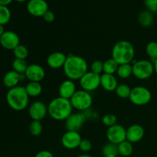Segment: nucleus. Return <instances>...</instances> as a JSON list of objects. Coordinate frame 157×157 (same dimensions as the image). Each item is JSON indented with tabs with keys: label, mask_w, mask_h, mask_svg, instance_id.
<instances>
[{
	"label": "nucleus",
	"mask_w": 157,
	"mask_h": 157,
	"mask_svg": "<svg viewBox=\"0 0 157 157\" xmlns=\"http://www.w3.org/2000/svg\"><path fill=\"white\" fill-rule=\"evenodd\" d=\"M156 88H157V82H156Z\"/></svg>",
	"instance_id": "44"
},
{
	"label": "nucleus",
	"mask_w": 157,
	"mask_h": 157,
	"mask_svg": "<svg viewBox=\"0 0 157 157\" xmlns=\"http://www.w3.org/2000/svg\"><path fill=\"white\" fill-rule=\"evenodd\" d=\"M144 129L139 124H133L127 129V140L132 144L140 142L144 138Z\"/></svg>",
	"instance_id": "16"
},
{
	"label": "nucleus",
	"mask_w": 157,
	"mask_h": 157,
	"mask_svg": "<svg viewBox=\"0 0 157 157\" xmlns=\"http://www.w3.org/2000/svg\"><path fill=\"white\" fill-rule=\"evenodd\" d=\"M11 12L8 6H0V25L4 26L8 24L11 19Z\"/></svg>",
	"instance_id": "29"
},
{
	"label": "nucleus",
	"mask_w": 157,
	"mask_h": 157,
	"mask_svg": "<svg viewBox=\"0 0 157 157\" xmlns=\"http://www.w3.org/2000/svg\"><path fill=\"white\" fill-rule=\"evenodd\" d=\"M14 56L17 59H22L25 60L29 55V51L28 48L25 45L22 44H18L16 48L13 50Z\"/></svg>",
	"instance_id": "32"
},
{
	"label": "nucleus",
	"mask_w": 157,
	"mask_h": 157,
	"mask_svg": "<svg viewBox=\"0 0 157 157\" xmlns=\"http://www.w3.org/2000/svg\"><path fill=\"white\" fill-rule=\"evenodd\" d=\"M67 57V55L62 52H53L48 57L47 64L49 67L52 69H59L64 67Z\"/></svg>",
	"instance_id": "17"
},
{
	"label": "nucleus",
	"mask_w": 157,
	"mask_h": 157,
	"mask_svg": "<svg viewBox=\"0 0 157 157\" xmlns=\"http://www.w3.org/2000/svg\"><path fill=\"white\" fill-rule=\"evenodd\" d=\"M117 118L114 114H111V113H108L103 117L102 122L106 127H110L112 126L117 124Z\"/></svg>",
	"instance_id": "34"
},
{
	"label": "nucleus",
	"mask_w": 157,
	"mask_h": 157,
	"mask_svg": "<svg viewBox=\"0 0 157 157\" xmlns=\"http://www.w3.org/2000/svg\"><path fill=\"white\" fill-rule=\"evenodd\" d=\"M6 102L8 105L15 111H21L29 105V96L25 88L21 86H17L9 89L6 94Z\"/></svg>",
	"instance_id": "3"
},
{
	"label": "nucleus",
	"mask_w": 157,
	"mask_h": 157,
	"mask_svg": "<svg viewBox=\"0 0 157 157\" xmlns=\"http://www.w3.org/2000/svg\"><path fill=\"white\" fill-rule=\"evenodd\" d=\"M63 71L68 79L78 81L88 71V64L84 58L78 55H69L63 67Z\"/></svg>",
	"instance_id": "1"
},
{
	"label": "nucleus",
	"mask_w": 157,
	"mask_h": 157,
	"mask_svg": "<svg viewBox=\"0 0 157 157\" xmlns=\"http://www.w3.org/2000/svg\"><path fill=\"white\" fill-rule=\"evenodd\" d=\"M106 136L109 142L118 145L127 140V130L120 124H115L107 128Z\"/></svg>",
	"instance_id": "9"
},
{
	"label": "nucleus",
	"mask_w": 157,
	"mask_h": 157,
	"mask_svg": "<svg viewBox=\"0 0 157 157\" xmlns=\"http://www.w3.org/2000/svg\"><path fill=\"white\" fill-rule=\"evenodd\" d=\"M134 55V47L130 41L125 40L117 41L112 49V58L119 64H130L133 61Z\"/></svg>",
	"instance_id": "4"
},
{
	"label": "nucleus",
	"mask_w": 157,
	"mask_h": 157,
	"mask_svg": "<svg viewBox=\"0 0 157 157\" xmlns=\"http://www.w3.org/2000/svg\"><path fill=\"white\" fill-rule=\"evenodd\" d=\"M47 113L48 107L42 101H35L29 107V114L32 121H41L45 117Z\"/></svg>",
	"instance_id": "13"
},
{
	"label": "nucleus",
	"mask_w": 157,
	"mask_h": 157,
	"mask_svg": "<svg viewBox=\"0 0 157 157\" xmlns=\"http://www.w3.org/2000/svg\"><path fill=\"white\" fill-rule=\"evenodd\" d=\"M24 75L29 81L41 82L45 76V71L39 64H32L28 66Z\"/></svg>",
	"instance_id": "15"
},
{
	"label": "nucleus",
	"mask_w": 157,
	"mask_h": 157,
	"mask_svg": "<svg viewBox=\"0 0 157 157\" xmlns=\"http://www.w3.org/2000/svg\"><path fill=\"white\" fill-rule=\"evenodd\" d=\"M27 11L35 17H43L48 10V5L45 0H29L27 3Z\"/></svg>",
	"instance_id": "12"
},
{
	"label": "nucleus",
	"mask_w": 157,
	"mask_h": 157,
	"mask_svg": "<svg viewBox=\"0 0 157 157\" xmlns=\"http://www.w3.org/2000/svg\"><path fill=\"white\" fill-rule=\"evenodd\" d=\"M73 107L70 100L57 97L51 101L48 106V113L55 121H66L72 113Z\"/></svg>",
	"instance_id": "2"
},
{
	"label": "nucleus",
	"mask_w": 157,
	"mask_h": 157,
	"mask_svg": "<svg viewBox=\"0 0 157 157\" xmlns=\"http://www.w3.org/2000/svg\"><path fill=\"white\" fill-rule=\"evenodd\" d=\"M117 74L121 79H127L130 78L133 75V65H131V64H119Z\"/></svg>",
	"instance_id": "24"
},
{
	"label": "nucleus",
	"mask_w": 157,
	"mask_h": 157,
	"mask_svg": "<svg viewBox=\"0 0 157 157\" xmlns=\"http://www.w3.org/2000/svg\"><path fill=\"white\" fill-rule=\"evenodd\" d=\"M28 66L29 65H28L25 60L15 58L13 62H12V68H13V70L15 71L18 72V74H21V75L25 74Z\"/></svg>",
	"instance_id": "28"
},
{
	"label": "nucleus",
	"mask_w": 157,
	"mask_h": 157,
	"mask_svg": "<svg viewBox=\"0 0 157 157\" xmlns=\"http://www.w3.org/2000/svg\"><path fill=\"white\" fill-rule=\"evenodd\" d=\"M153 66H154V72L157 75V59L153 61Z\"/></svg>",
	"instance_id": "40"
},
{
	"label": "nucleus",
	"mask_w": 157,
	"mask_h": 157,
	"mask_svg": "<svg viewBox=\"0 0 157 157\" xmlns=\"http://www.w3.org/2000/svg\"><path fill=\"white\" fill-rule=\"evenodd\" d=\"M115 92H116L117 95L120 98L127 99V98H130L131 88H130L127 84H118L116 90H115Z\"/></svg>",
	"instance_id": "26"
},
{
	"label": "nucleus",
	"mask_w": 157,
	"mask_h": 157,
	"mask_svg": "<svg viewBox=\"0 0 157 157\" xmlns=\"http://www.w3.org/2000/svg\"><path fill=\"white\" fill-rule=\"evenodd\" d=\"M26 92L29 97H38L42 92V86L41 85L40 82H32L29 81L25 87Z\"/></svg>",
	"instance_id": "21"
},
{
	"label": "nucleus",
	"mask_w": 157,
	"mask_h": 157,
	"mask_svg": "<svg viewBox=\"0 0 157 157\" xmlns=\"http://www.w3.org/2000/svg\"><path fill=\"white\" fill-rule=\"evenodd\" d=\"M87 120V117L82 112L72 113L65 121V127L67 130L78 132L83 127Z\"/></svg>",
	"instance_id": "10"
},
{
	"label": "nucleus",
	"mask_w": 157,
	"mask_h": 157,
	"mask_svg": "<svg viewBox=\"0 0 157 157\" xmlns=\"http://www.w3.org/2000/svg\"><path fill=\"white\" fill-rule=\"evenodd\" d=\"M43 18H44V20L46 22H52V21H55V13H54L53 12H52V11L48 10L47 12L44 13V15H43Z\"/></svg>",
	"instance_id": "37"
},
{
	"label": "nucleus",
	"mask_w": 157,
	"mask_h": 157,
	"mask_svg": "<svg viewBox=\"0 0 157 157\" xmlns=\"http://www.w3.org/2000/svg\"><path fill=\"white\" fill-rule=\"evenodd\" d=\"M119 64L113 58H109L104 62V73L108 75H114L117 73Z\"/></svg>",
	"instance_id": "25"
},
{
	"label": "nucleus",
	"mask_w": 157,
	"mask_h": 157,
	"mask_svg": "<svg viewBox=\"0 0 157 157\" xmlns=\"http://www.w3.org/2000/svg\"><path fill=\"white\" fill-rule=\"evenodd\" d=\"M90 71L97 75H101L104 72V62L100 60H96L90 65Z\"/></svg>",
	"instance_id": "33"
},
{
	"label": "nucleus",
	"mask_w": 157,
	"mask_h": 157,
	"mask_svg": "<svg viewBox=\"0 0 157 157\" xmlns=\"http://www.w3.org/2000/svg\"><path fill=\"white\" fill-rule=\"evenodd\" d=\"M0 44L6 50L13 51L18 44H20L19 36L12 31H5L0 37Z\"/></svg>",
	"instance_id": "14"
},
{
	"label": "nucleus",
	"mask_w": 157,
	"mask_h": 157,
	"mask_svg": "<svg viewBox=\"0 0 157 157\" xmlns=\"http://www.w3.org/2000/svg\"><path fill=\"white\" fill-rule=\"evenodd\" d=\"M23 75L18 74V72L15 71L14 70L9 71L7 73H6V75L3 77V84L9 89L17 87L19 81L22 80L21 78H22Z\"/></svg>",
	"instance_id": "19"
},
{
	"label": "nucleus",
	"mask_w": 157,
	"mask_h": 157,
	"mask_svg": "<svg viewBox=\"0 0 157 157\" xmlns=\"http://www.w3.org/2000/svg\"><path fill=\"white\" fill-rule=\"evenodd\" d=\"M64 157H68V156H64Z\"/></svg>",
	"instance_id": "45"
},
{
	"label": "nucleus",
	"mask_w": 157,
	"mask_h": 157,
	"mask_svg": "<svg viewBox=\"0 0 157 157\" xmlns=\"http://www.w3.org/2000/svg\"><path fill=\"white\" fill-rule=\"evenodd\" d=\"M154 73L153 63L149 60H140L133 64V75L139 80L149 79Z\"/></svg>",
	"instance_id": "6"
},
{
	"label": "nucleus",
	"mask_w": 157,
	"mask_h": 157,
	"mask_svg": "<svg viewBox=\"0 0 157 157\" xmlns=\"http://www.w3.org/2000/svg\"><path fill=\"white\" fill-rule=\"evenodd\" d=\"M76 91V85H75L74 81L70 79H67L63 81L60 84L59 88H58L59 96L68 100H70L72 98V96L75 94Z\"/></svg>",
	"instance_id": "18"
},
{
	"label": "nucleus",
	"mask_w": 157,
	"mask_h": 157,
	"mask_svg": "<svg viewBox=\"0 0 157 157\" xmlns=\"http://www.w3.org/2000/svg\"><path fill=\"white\" fill-rule=\"evenodd\" d=\"M71 104L74 109L82 112L87 110L93 104V98L90 92L84 90H79L70 99Z\"/></svg>",
	"instance_id": "5"
},
{
	"label": "nucleus",
	"mask_w": 157,
	"mask_h": 157,
	"mask_svg": "<svg viewBox=\"0 0 157 157\" xmlns=\"http://www.w3.org/2000/svg\"><path fill=\"white\" fill-rule=\"evenodd\" d=\"M118 153L123 157H128L131 156L133 152V144L129 142L128 140H125L121 143L117 145Z\"/></svg>",
	"instance_id": "22"
},
{
	"label": "nucleus",
	"mask_w": 157,
	"mask_h": 157,
	"mask_svg": "<svg viewBox=\"0 0 157 157\" xmlns=\"http://www.w3.org/2000/svg\"><path fill=\"white\" fill-rule=\"evenodd\" d=\"M16 2H26L27 0H15Z\"/></svg>",
	"instance_id": "43"
},
{
	"label": "nucleus",
	"mask_w": 157,
	"mask_h": 157,
	"mask_svg": "<svg viewBox=\"0 0 157 157\" xmlns=\"http://www.w3.org/2000/svg\"><path fill=\"white\" fill-rule=\"evenodd\" d=\"M81 140H82V138L78 132L67 130V132L63 134L61 141V144L65 149L75 150L79 147Z\"/></svg>",
	"instance_id": "11"
},
{
	"label": "nucleus",
	"mask_w": 157,
	"mask_h": 157,
	"mask_svg": "<svg viewBox=\"0 0 157 157\" xmlns=\"http://www.w3.org/2000/svg\"><path fill=\"white\" fill-rule=\"evenodd\" d=\"M101 86L107 91H115L118 86V81L113 75L104 73L101 75Z\"/></svg>",
	"instance_id": "20"
},
{
	"label": "nucleus",
	"mask_w": 157,
	"mask_h": 157,
	"mask_svg": "<svg viewBox=\"0 0 157 157\" xmlns=\"http://www.w3.org/2000/svg\"><path fill=\"white\" fill-rule=\"evenodd\" d=\"M102 153L104 157L110 156H118L119 153H118L117 145L109 142L108 144H107L103 147Z\"/></svg>",
	"instance_id": "27"
},
{
	"label": "nucleus",
	"mask_w": 157,
	"mask_h": 157,
	"mask_svg": "<svg viewBox=\"0 0 157 157\" xmlns=\"http://www.w3.org/2000/svg\"><path fill=\"white\" fill-rule=\"evenodd\" d=\"M77 157H92V156H90L89 154H87V153H83V154L79 155V156H78Z\"/></svg>",
	"instance_id": "42"
},
{
	"label": "nucleus",
	"mask_w": 157,
	"mask_h": 157,
	"mask_svg": "<svg viewBox=\"0 0 157 157\" xmlns=\"http://www.w3.org/2000/svg\"><path fill=\"white\" fill-rule=\"evenodd\" d=\"M43 131V126L41 121H32L29 125V132L34 136H38L41 135Z\"/></svg>",
	"instance_id": "31"
},
{
	"label": "nucleus",
	"mask_w": 157,
	"mask_h": 157,
	"mask_svg": "<svg viewBox=\"0 0 157 157\" xmlns=\"http://www.w3.org/2000/svg\"><path fill=\"white\" fill-rule=\"evenodd\" d=\"M146 52L150 58V61L153 62L157 59V42L156 41H150L147 44Z\"/></svg>",
	"instance_id": "30"
},
{
	"label": "nucleus",
	"mask_w": 157,
	"mask_h": 157,
	"mask_svg": "<svg viewBox=\"0 0 157 157\" xmlns=\"http://www.w3.org/2000/svg\"><path fill=\"white\" fill-rule=\"evenodd\" d=\"M130 101L136 106H144L150 102L152 94L148 88L143 86H136L131 89Z\"/></svg>",
	"instance_id": "7"
},
{
	"label": "nucleus",
	"mask_w": 157,
	"mask_h": 157,
	"mask_svg": "<svg viewBox=\"0 0 157 157\" xmlns=\"http://www.w3.org/2000/svg\"><path fill=\"white\" fill-rule=\"evenodd\" d=\"M78 148L81 150V152H83L84 153H87L91 150L92 143L87 139H82Z\"/></svg>",
	"instance_id": "35"
},
{
	"label": "nucleus",
	"mask_w": 157,
	"mask_h": 157,
	"mask_svg": "<svg viewBox=\"0 0 157 157\" xmlns=\"http://www.w3.org/2000/svg\"><path fill=\"white\" fill-rule=\"evenodd\" d=\"M144 4L148 9L149 12L152 13L157 12V0H144Z\"/></svg>",
	"instance_id": "36"
},
{
	"label": "nucleus",
	"mask_w": 157,
	"mask_h": 157,
	"mask_svg": "<svg viewBox=\"0 0 157 157\" xmlns=\"http://www.w3.org/2000/svg\"><path fill=\"white\" fill-rule=\"evenodd\" d=\"M82 90L86 91H94L101 86V75L93 73L90 71L79 80Z\"/></svg>",
	"instance_id": "8"
},
{
	"label": "nucleus",
	"mask_w": 157,
	"mask_h": 157,
	"mask_svg": "<svg viewBox=\"0 0 157 157\" xmlns=\"http://www.w3.org/2000/svg\"><path fill=\"white\" fill-rule=\"evenodd\" d=\"M13 0H0V6H7L8 5L10 4Z\"/></svg>",
	"instance_id": "39"
},
{
	"label": "nucleus",
	"mask_w": 157,
	"mask_h": 157,
	"mask_svg": "<svg viewBox=\"0 0 157 157\" xmlns=\"http://www.w3.org/2000/svg\"><path fill=\"white\" fill-rule=\"evenodd\" d=\"M35 157H54V155L52 154V152L48 150H41L38 152Z\"/></svg>",
	"instance_id": "38"
},
{
	"label": "nucleus",
	"mask_w": 157,
	"mask_h": 157,
	"mask_svg": "<svg viewBox=\"0 0 157 157\" xmlns=\"http://www.w3.org/2000/svg\"><path fill=\"white\" fill-rule=\"evenodd\" d=\"M138 21L144 27H150L153 23V16L149 11H143L138 15Z\"/></svg>",
	"instance_id": "23"
},
{
	"label": "nucleus",
	"mask_w": 157,
	"mask_h": 157,
	"mask_svg": "<svg viewBox=\"0 0 157 157\" xmlns=\"http://www.w3.org/2000/svg\"><path fill=\"white\" fill-rule=\"evenodd\" d=\"M4 32H5L4 27H3V25H0V37L2 36V34L4 33Z\"/></svg>",
	"instance_id": "41"
}]
</instances>
